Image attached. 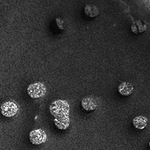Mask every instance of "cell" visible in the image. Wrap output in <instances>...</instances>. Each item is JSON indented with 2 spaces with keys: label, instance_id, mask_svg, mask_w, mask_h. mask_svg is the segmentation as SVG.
<instances>
[{
  "label": "cell",
  "instance_id": "cell-1",
  "mask_svg": "<svg viewBox=\"0 0 150 150\" xmlns=\"http://www.w3.org/2000/svg\"><path fill=\"white\" fill-rule=\"evenodd\" d=\"M49 110L54 117V123L58 129L66 130L69 127V105L66 100H57L50 105Z\"/></svg>",
  "mask_w": 150,
  "mask_h": 150
},
{
  "label": "cell",
  "instance_id": "cell-2",
  "mask_svg": "<svg viewBox=\"0 0 150 150\" xmlns=\"http://www.w3.org/2000/svg\"><path fill=\"white\" fill-rule=\"evenodd\" d=\"M46 86L41 83L38 82L30 85L27 89V93L31 98L33 99L40 98L46 94Z\"/></svg>",
  "mask_w": 150,
  "mask_h": 150
},
{
  "label": "cell",
  "instance_id": "cell-3",
  "mask_svg": "<svg viewBox=\"0 0 150 150\" xmlns=\"http://www.w3.org/2000/svg\"><path fill=\"white\" fill-rule=\"evenodd\" d=\"M19 110V105L14 101L5 102L1 106V114L6 117H12L16 115Z\"/></svg>",
  "mask_w": 150,
  "mask_h": 150
},
{
  "label": "cell",
  "instance_id": "cell-4",
  "mask_svg": "<svg viewBox=\"0 0 150 150\" xmlns=\"http://www.w3.org/2000/svg\"><path fill=\"white\" fill-rule=\"evenodd\" d=\"M47 136L46 132L42 129H37L30 132L29 139L30 142L34 145H40L46 142Z\"/></svg>",
  "mask_w": 150,
  "mask_h": 150
},
{
  "label": "cell",
  "instance_id": "cell-5",
  "mask_svg": "<svg viewBox=\"0 0 150 150\" xmlns=\"http://www.w3.org/2000/svg\"><path fill=\"white\" fill-rule=\"evenodd\" d=\"M81 104L83 109L87 111L94 110L96 108L97 106L96 99L91 97L83 98L81 100Z\"/></svg>",
  "mask_w": 150,
  "mask_h": 150
},
{
  "label": "cell",
  "instance_id": "cell-6",
  "mask_svg": "<svg viewBox=\"0 0 150 150\" xmlns=\"http://www.w3.org/2000/svg\"><path fill=\"white\" fill-rule=\"evenodd\" d=\"M133 90L134 88L131 83H129L128 82L122 83L118 87L119 93L124 96H127L131 95Z\"/></svg>",
  "mask_w": 150,
  "mask_h": 150
},
{
  "label": "cell",
  "instance_id": "cell-7",
  "mask_svg": "<svg viewBox=\"0 0 150 150\" xmlns=\"http://www.w3.org/2000/svg\"><path fill=\"white\" fill-rule=\"evenodd\" d=\"M147 117L143 116H138L133 120V125L137 129H143L147 126Z\"/></svg>",
  "mask_w": 150,
  "mask_h": 150
}]
</instances>
